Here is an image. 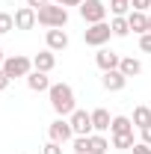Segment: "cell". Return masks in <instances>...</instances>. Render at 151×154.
Listing matches in <instances>:
<instances>
[{"label": "cell", "mask_w": 151, "mask_h": 154, "mask_svg": "<svg viewBox=\"0 0 151 154\" xmlns=\"http://www.w3.org/2000/svg\"><path fill=\"white\" fill-rule=\"evenodd\" d=\"M48 98H51V107H54V113L57 116H71L77 110V101H74V89L68 86V83H54L51 89H48Z\"/></svg>", "instance_id": "6da1fadb"}, {"label": "cell", "mask_w": 151, "mask_h": 154, "mask_svg": "<svg viewBox=\"0 0 151 154\" xmlns=\"http://www.w3.org/2000/svg\"><path fill=\"white\" fill-rule=\"evenodd\" d=\"M36 18H39V24H42V27H48V30H54V27H59V30H62V27L68 24V9L51 0L48 6L36 9Z\"/></svg>", "instance_id": "7a4b0ae2"}, {"label": "cell", "mask_w": 151, "mask_h": 154, "mask_svg": "<svg viewBox=\"0 0 151 154\" xmlns=\"http://www.w3.org/2000/svg\"><path fill=\"white\" fill-rule=\"evenodd\" d=\"M110 38H113V30H110L107 21H101V24H89V27L83 30V42H86L89 48H104Z\"/></svg>", "instance_id": "3957f363"}, {"label": "cell", "mask_w": 151, "mask_h": 154, "mask_svg": "<svg viewBox=\"0 0 151 154\" xmlns=\"http://www.w3.org/2000/svg\"><path fill=\"white\" fill-rule=\"evenodd\" d=\"M3 71L9 74V80H15V77H27L30 71H33V59L21 57V54L6 57V59H3Z\"/></svg>", "instance_id": "277c9868"}, {"label": "cell", "mask_w": 151, "mask_h": 154, "mask_svg": "<svg viewBox=\"0 0 151 154\" xmlns=\"http://www.w3.org/2000/svg\"><path fill=\"white\" fill-rule=\"evenodd\" d=\"M80 18L86 21V24L107 21V3H101V0H83L80 3Z\"/></svg>", "instance_id": "5b68a950"}, {"label": "cell", "mask_w": 151, "mask_h": 154, "mask_svg": "<svg viewBox=\"0 0 151 154\" xmlns=\"http://www.w3.org/2000/svg\"><path fill=\"white\" fill-rule=\"evenodd\" d=\"M71 131H74V136H92V113H86V110H74L71 113Z\"/></svg>", "instance_id": "8992f818"}, {"label": "cell", "mask_w": 151, "mask_h": 154, "mask_svg": "<svg viewBox=\"0 0 151 154\" xmlns=\"http://www.w3.org/2000/svg\"><path fill=\"white\" fill-rule=\"evenodd\" d=\"M48 136L59 142V145H65L68 139H74V131H71V122H65L62 116H59L57 122H51V128H48Z\"/></svg>", "instance_id": "52a82bcc"}, {"label": "cell", "mask_w": 151, "mask_h": 154, "mask_svg": "<svg viewBox=\"0 0 151 154\" xmlns=\"http://www.w3.org/2000/svg\"><path fill=\"white\" fill-rule=\"evenodd\" d=\"M95 62H98V68H101V71H113V68H119L122 57H119L116 51H110V48H98V54H95Z\"/></svg>", "instance_id": "ba28073f"}, {"label": "cell", "mask_w": 151, "mask_h": 154, "mask_svg": "<svg viewBox=\"0 0 151 154\" xmlns=\"http://www.w3.org/2000/svg\"><path fill=\"white\" fill-rule=\"evenodd\" d=\"M125 83H128V77L122 74L119 68H113V71H104V74H101V86H104L107 92H122V89H125Z\"/></svg>", "instance_id": "9c48e42d"}, {"label": "cell", "mask_w": 151, "mask_h": 154, "mask_svg": "<svg viewBox=\"0 0 151 154\" xmlns=\"http://www.w3.org/2000/svg\"><path fill=\"white\" fill-rule=\"evenodd\" d=\"M36 24H39V18H36V9L33 6H21L15 12V30H33Z\"/></svg>", "instance_id": "30bf717a"}, {"label": "cell", "mask_w": 151, "mask_h": 154, "mask_svg": "<svg viewBox=\"0 0 151 154\" xmlns=\"http://www.w3.org/2000/svg\"><path fill=\"white\" fill-rule=\"evenodd\" d=\"M45 42H48V51H65L68 48V33L65 30H59V27H54V30H48V36H45Z\"/></svg>", "instance_id": "8fae6325"}, {"label": "cell", "mask_w": 151, "mask_h": 154, "mask_svg": "<svg viewBox=\"0 0 151 154\" xmlns=\"http://www.w3.org/2000/svg\"><path fill=\"white\" fill-rule=\"evenodd\" d=\"M54 65H57V57H54V51H39L36 57H33V68L36 71H45V74H51L54 71Z\"/></svg>", "instance_id": "7c38bea8"}, {"label": "cell", "mask_w": 151, "mask_h": 154, "mask_svg": "<svg viewBox=\"0 0 151 154\" xmlns=\"http://www.w3.org/2000/svg\"><path fill=\"white\" fill-rule=\"evenodd\" d=\"M27 86H30L33 92H48L54 83H51V77L45 74V71H36V68H33V71L27 74Z\"/></svg>", "instance_id": "4fadbf2b"}, {"label": "cell", "mask_w": 151, "mask_h": 154, "mask_svg": "<svg viewBox=\"0 0 151 154\" xmlns=\"http://www.w3.org/2000/svg\"><path fill=\"white\" fill-rule=\"evenodd\" d=\"M128 24H131V30L133 33H139V36H145L148 33V15L145 12H128Z\"/></svg>", "instance_id": "5bb4252c"}, {"label": "cell", "mask_w": 151, "mask_h": 154, "mask_svg": "<svg viewBox=\"0 0 151 154\" xmlns=\"http://www.w3.org/2000/svg\"><path fill=\"white\" fill-rule=\"evenodd\" d=\"M119 71H122L125 77H136V74H142V62H139L136 57H122Z\"/></svg>", "instance_id": "9a60e30c"}, {"label": "cell", "mask_w": 151, "mask_h": 154, "mask_svg": "<svg viewBox=\"0 0 151 154\" xmlns=\"http://www.w3.org/2000/svg\"><path fill=\"white\" fill-rule=\"evenodd\" d=\"M110 125H113V116L107 113L104 107L92 110V128H95V131H110Z\"/></svg>", "instance_id": "2e32d148"}, {"label": "cell", "mask_w": 151, "mask_h": 154, "mask_svg": "<svg viewBox=\"0 0 151 154\" xmlns=\"http://www.w3.org/2000/svg\"><path fill=\"white\" fill-rule=\"evenodd\" d=\"M110 134H113V136H119V134H133V119H128V116H113Z\"/></svg>", "instance_id": "e0dca14e"}, {"label": "cell", "mask_w": 151, "mask_h": 154, "mask_svg": "<svg viewBox=\"0 0 151 154\" xmlns=\"http://www.w3.org/2000/svg\"><path fill=\"white\" fill-rule=\"evenodd\" d=\"M110 30H113V36L125 38L128 33H131V24H128V15H113V21H110Z\"/></svg>", "instance_id": "ac0fdd59"}, {"label": "cell", "mask_w": 151, "mask_h": 154, "mask_svg": "<svg viewBox=\"0 0 151 154\" xmlns=\"http://www.w3.org/2000/svg\"><path fill=\"white\" fill-rule=\"evenodd\" d=\"M107 151H110V142H107L101 134L89 136V154H107Z\"/></svg>", "instance_id": "d6986e66"}, {"label": "cell", "mask_w": 151, "mask_h": 154, "mask_svg": "<svg viewBox=\"0 0 151 154\" xmlns=\"http://www.w3.org/2000/svg\"><path fill=\"white\" fill-rule=\"evenodd\" d=\"M133 125L142 131V128H148L151 125V107H136L133 110Z\"/></svg>", "instance_id": "ffe728a7"}, {"label": "cell", "mask_w": 151, "mask_h": 154, "mask_svg": "<svg viewBox=\"0 0 151 154\" xmlns=\"http://www.w3.org/2000/svg\"><path fill=\"white\" fill-rule=\"evenodd\" d=\"M133 145H136L133 134H119V136H113V148H119V151H128V148H133Z\"/></svg>", "instance_id": "44dd1931"}, {"label": "cell", "mask_w": 151, "mask_h": 154, "mask_svg": "<svg viewBox=\"0 0 151 154\" xmlns=\"http://www.w3.org/2000/svg\"><path fill=\"white\" fill-rule=\"evenodd\" d=\"M12 30H15V15L0 12V36H6V33H12Z\"/></svg>", "instance_id": "7402d4cb"}, {"label": "cell", "mask_w": 151, "mask_h": 154, "mask_svg": "<svg viewBox=\"0 0 151 154\" xmlns=\"http://www.w3.org/2000/svg\"><path fill=\"white\" fill-rule=\"evenodd\" d=\"M131 9V0H110V12L113 15H128Z\"/></svg>", "instance_id": "603a6c76"}, {"label": "cell", "mask_w": 151, "mask_h": 154, "mask_svg": "<svg viewBox=\"0 0 151 154\" xmlns=\"http://www.w3.org/2000/svg\"><path fill=\"white\" fill-rule=\"evenodd\" d=\"M74 154H89V136H74Z\"/></svg>", "instance_id": "cb8c5ba5"}, {"label": "cell", "mask_w": 151, "mask_h": 154, "mask_svg": "<svg viewBox=\"0 0 151 154\" xmlns=\"http://www.w3.org/2000/svg\"><path fill=\"white\" fill-rule=\"evenodd\" d=\"M131 6L136 9V12H148V9H151V0H131Z\"/></svg>", "instance_id": "d4e9b609"}, {"label": "cell", "mask_w": 151, "mask_h": 154, "mask_svg": "<svg viewBox=\"0 0 151 154\" xmlns=\"http://www.w3.org/2000/svg\"><path fill=\"white\" fill-rule=\"evenodd\" d=\"M42 154H62V145H59V142H54V139H51V142L45 145V151H42Z\"/></svg>", "instance_id": "484cf974"}, {"label": "cell", "mask_w": 151, "mask_h": 154, "mask_svg": "<svg viewBox=\"0 0 151 154\" xmlns=\"http://www.w3.org/2000/svg\"><path fill=\"white\" fill-rule=\"evenodd\" d=\"M139 48H142L145 54H151V33H145V36H139Z\"/></svg>", "instance_id": "4316f807"}, {"label": "cell", "mask_w": 151, "mask_h": 154, "mask_svg": "<svg viewBox=\"0 0 151 154\" xmlns=\"http://www.w3.org/2000/svg\"><path fill=\"white\" fill-rule=\"evenodd\" d=\"M131 151H133V154H151V145H145V142H136Z\"/></svg>", "instance_id": "83f0119b"}, {"label": "cell", "mask_w": 151, "mask_h": 154, "mask_svg": "<svg viewBox=\"0 0 151 154\" xmlns=\"http://www.w3.org/2000/svg\"><path fill=\"white\" fill-rule=\"evenodd\" d=\"M9 83H12V80H9V74L0 68V92H3V89H9Z\"/></svg>", "instance_id": "f1b7e54d"}, {"label": "cell", "mask_w": 151, "mask_h": 154, "mask_svg": "<svg viewBox=\"0 0 151 154\" xmlns=\"http://www.w3.org/2000/svg\"><path fill=\"white\" fill-rule=\"evenodd\" d=\"M139 134H142V142H145V145H151V125H148V128H142Z\"/></svg>", "instance_id": "f546056e"}, {"label": "cell", "mask_w": 151, "mask_h": 154, "mask_svg": "<svg viewBox=\"0 0 151 154\" xmlns=\"http://www.w3.org/2000/svg\"><path fill=\"white\" fill-rule=\"evenodd\" d=\"M51 0H27V6H33V9H42V6H48Z\"/></svg>", "instance_id": "4dcf8cb0"}, {"label": "cell", "mask_w": 151, "mask_h": 154, "mask_svg": "<svg viewBox=\"0 0 151 154\" xmlns=\"http://www.w3.org/2000/svg\"><path fill=\"white\" fill-rule=\"evenodd\" d=\"M54 3H59V6H65V9H68V6H80L83 0H54Z\"/></svg>", "instance_id": "1f68e13d"}, {"label": "cell", "mask_w": 151, "mask_h": 154, "mask_svg": "<svg viewBox=\"0 0 151 154\" xmlns=\"http://www.w3.org/2000/svg\"><path fill=\"white\" fill-rule=\"evenodd\" d=\"M3 59H6V57H3V51H0V68H3Z\"/></svg>", "instance_id": "d6a6232c"}, {"label": "cell", "mask_w": 151, "mask_h": 154, "mask_svg": "<svg viewBox=\"0 0 151 154\" xmlns=\"http://www.w3.org/2000/svg\"><path fill=\"white\" fill-rule=\"evenodd\" d=\"M148 33H151V15H148Z\"/></svg>", "instance_id": "836d02e7"}]
</instances>
